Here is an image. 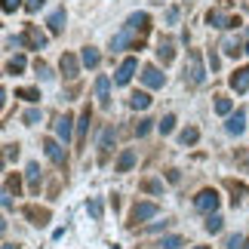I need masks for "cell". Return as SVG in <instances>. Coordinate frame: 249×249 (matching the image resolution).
Returning a JSON list of instances; mask_svg holds the SVG:
<instances>
[{"label": "cell", "instance_id": "1", "mask_svg": "<svg viewBox=\"0 0 249 249\" xmlns=\"http://www.w3.org/2000/svg\"><path fill=\"white\" fill-rule=\"evenodd\" d=\"M185 80L191 86H203L206 83V71H203V62H200V53L191 50L188 53V65H185Z\"/></svg>", "mask_w": 249, "mask_h": 249}, {"label": "cell", "instance_id": "2", "mask_svg": "<svg viewBox=\"0 0 249 249\" xmlns=\"http://www.w3.org/2000/svg\"><path fill=\"white\" fill-rule=\"evenodd\" d=\"M206 25L209 28H218V31H228V28H237V25H240V18L225 16L222 9H209V13H206Z\"/></svg>", "mask_w": 249, "mask_h": 249}, {"label": "cell", "instance_id": "3", "mask_svg": "<svg viewBox=\"0 0 249 249\" xmlns=\"http://www.w3.org/2000/svg\"><path fill=\"white\" fill-rule=\"evenodd\" d=\"M194 206L200 209V213H215V209H218V191L215 188H203L194 197Z\"/></svg>", "mask_w": 249, "mask_h": 249}, {"label": "cell", "instance_id": "4", "mask_svg": "<svg viewBox=\"0 0 249 249\" xmlns=\"http://www.w3.org/2000/svg\"><path fill=\"white\" fill-rule=\"evenodd\" d=\"M22 43L28 46V50H43V46H46V34H43L40 28H37V25H25Z\"/></svg>", "mask_w": 249, "mask_h": 249}, {"label": "cell", "instance_id": "5", "mask_svg": "<svg viewBox=\"0 0 249 249\" xmlns=\"http://www.w3.org/2000/svg\"><path fill=\"white\" fill-rule=\"evenodd\" d=\"M136 37H139V34L132 31L129 25H123V28H120V34H114V37H111V50H114V53L126 50V46H132V43H136Z\"/></svg>", "mask_w": 249, "mask_h": 249}, {"label": "cell", "instance_id": "6", "mask_svg": "<svg viewBox=\"0 0 249 249\" xmlns=\"http://www.w3.org/2000/svg\"><path fill=\"white\" fill-rule=\"evenodd\" d=\"M43 151H46V157H50L55 166H65V163H68V154H65V148L55 139H46L43 142Z\"/></svg>", "mask_w": 249, "mask_h": 249}, {"label": "cell", "instance_id": "7", "mask_svg": "<svg viewBox=\"0 0 249 249\" xmlns=\"http://www.w3.org/2000/svg\"><path fill=\"white\" fill-rule=\"evenodd\" d=\"M142 83H145L148 89H160V86L166 83V77L160 74V68H154V65H145V68H142Z\"/></svg>", "mask_w": 249, "mask_h": 249}, {"label": "cell", "instance_id": "8", "mask_svg": "<svg viewBox=\"0 0 249 249\" xmlns=\"http://www.w3.org/2000/svg\"><path fill=\"white\" fill-rule=\"evenodd\" d=\"M160 213L157 203H136V209H132L129 215V225H139V222H148V218H154Z\"/></svg>", "mask_w": 249, "mask_h": 249}, {"label": "cell", "instance_id": "9", "mask_svg": "<svg viewBox=\"0 0 249 249\" xmlns=\"http://www.w3.org/2000/svg\"><path fill=\"white\" fill-rule=\"evenodd\" d=\"M95 99H99L102 108H111V80L105 77V74L95 77Z\"/></svg>", "mask_w": 249, "mask_h": 249}, {"label": "cell", "instance_id": "10", "mask_svg": "<svg viewBox=\"0 0 249 249\" xmlns=\"http://www.w3.org/2000/svg\"><path fill=\"white\" fill-rule=\"evenodd\" d=\"M136 68H139L136 59H123V65L117 68V77H114V83H117V86H126V83L132 80V74H136Z\"/></svg>", "mask_w": 249, "mask_h": 249}, {"label": "cell", "instance_id": "11", "mask_svg": "<svg viewBox=\"0 0 249 249\" xmlns=\"http://www.w3.org/2000/svg\"><path fill=\"white\" fill-rule=\"evenodd\" d=\"M126 25L142 37V34H148V28H151V16H148V13H132V16L126 18Z\"/></svg>", "mask_w": 249, "mask_h": 249}, {"label": "cell", "instance_id": "12", "mask_svg": "<svg viewBox=\"0 0 249 249\" xmlns=\"http://www.w3.org/2000/svg\"><path fill=\"white\" fill-rule=\"evenodd\" d=\"M231 89H237V92H246L249 89V65H243V68H237L231 74Z\"/></svg>", "mask_w": 249, "mask_h": 249}, {"label": "cell", "instance_id": "13", "mask_svg": "<svg viewBox=\"0 0 249 249\" xmlns=\"http://www.w3.org/2000/svg\"><path fill=\"white\" fill-rule=\"evenodd\" d=\"M25 178H28V188H31V194H40V166H37V163H28Z\"/></svg>", "mask_w": 249, "mask_h": 249}, {"label": "cell", "instance_id": "14", "mask_svg": "<svg viewBox=\"0 0 249 249\" xmlns=\"http://www.w3.org/2000/svg\"><path fill=\"white\" fill-rule=\"evenodd\" d=\"M59 65H62V74H65V77H68V80H74V77H77V71H80V65H77V59H74V55H71V53H65Z\"/></svg>", "mask_w": 249, "mask_h": 249}, {"label": "cell", "instance_id": "15", "mask_svg": "<svg viewBox=\"0 0 249 249\" xmlns=\"http://www.w3.org/2000/svg\"><path fill=\"white\" fill-rule=\"evenodd\" d=\"M22 215H25V218H31L34 225H46V222H50V209H37V206H25V209H22Z\"/></svg>", "mask_w": 249, "mask_h": 249}, {"label": "cell", "instance_id": "16", "mask_svg": "<svg viewBox=\"0 0 249 249\" xmlns=\"http://www.w3.org/2000/svg\"><path fill=\"white\" fill-rule=\"evenodd\" d=\"M228 132H231V136H240V132L246 129V114L243 111H237V114H231V117H228Z\"/></svg>", "mask_w": 249, "mask_h": 249}, {"label": "cell", "instance_id": "17", "mask_svg": "<svg viewBox=\"0 0 249 249\" xmlns=\"http://www.w3.org/2000/svg\"><path fill=\"white\" fill-rule=\"evenodd\" d=\"M46 25H50L53 34H62L65 31V9H53L50 18H46Z\"/></svg>", "mask_w": 249, "mask_h": 249}, {"label": "cell", "instance_id": "18", "mask_svg": "<svg viewBox=\"0 0 249 249\" xmlns=\"http://www.w3.org/2000/svg\"><path fill=\"white\" fill-rule=\"evenodd\" d=\"M157 59L163 62V65H169L172 59H176V43H172V40H160V46H157Z\"/></svg>", "mask_w": 249, "mask_h": 249}, {"label": "cell", "instance_id": "19", "mask_svg": "<svg viewBox=\"0 0 249 249\" xmlns=\"http://www.w3.org/2000/svg\"><path fill=\"white\" fill-rule=\"evenodd\" d=\"M89 120H92V111H89V105L80 111V120H77V142L83 145V139H86V129H89Z\"/></svg>", "mask_w": 249, "mask_h": 249}, {"label": "cell", "instance_id": "20", "mask_svg": "<svg viewBox=\"0 0 249 249\" xmlns=\"http://www.w3.org/2000/svg\"><path fill=\"white\" fill-rule=\"evenodd\" d=\"M71 123H74V120L68 117V114L55 120V132H59V139L65 142V145H68V142H71Z\"/></svg>", "mask_w": 249, "mask_h": 249}, {"label": "cell", "instance_id": "21", "mask_svg": "<svg viewBox=\"0 0 249 249\" xmlns=\"http://www.w3.org/2000/svg\"><path fill=\"white\" fill-rule=\"evenodd\" d=\"M132 166H136V151L126 148V151H123V154L117 157V172H129Z\"/></svg>", "mask_w": 249, "mask_h": 249}, {"label": "cell", "instance_id": "22", "mask_svg": "<svg viewBox=\"0 0 249 249\" xmlns=\"http://www.w3.org/2000/svg\"><path fill=\"white\" fill-rule=\"evenodd\" d=\"M80 62L86 65V68H99L102 55H99V50H95V46H86V50H83V55H80Z\"/></svg>", "mask_w": 249, "mask_h": 249}, {"label": "cell", "instance_id": "23", "mask_svg": "<svg viewBox=\"0 0 249 249\" xmlns=\"http://www.w3.org/2000/svg\"><path fill=\"white\" fill-rule=\"evenodd\" d=\"M148 105H151V95H148V92H132V95H129V108H132V111H145Z\"/></svg>", "mask_w": 249, "mask_h": 249}, {"label": "cell", "instance_id": "24", "mask_svg": "<svg viewBox=\"0 0 249 249\" xmlns=\"http://www.w3.org/2000/svg\"><path fill=\"white\" fill-rule=\"evenodd\" d=\"M114 136H117V129H114V126H108V129L102 132V142H99V151H102V157L111 151V145H114Z\"/></svg>", "mask_w": 249, "mask_h": 249}, {"label": "cell", "instance_id": "25", "mask_svg": "<svg viewBox=\"0 0 249 249\" xmlns=\"http://www.w3.org/2000/svg\"><path fill=\"white\" fill-rule=\"evenodd\" d=\"M222 228H225V218L218 215V213H209V218H206V231H209V234H218Z\"/></svg>", "mask_w": 249, "mask_h": 249}, {"label": "cell", "instance_id": "26", "mask_svg": "<svg viewBox=\"0 0 249 249\" xmlns=\"http://www.w3.org/2000/svg\"><path fill=\"white\" fill-rule=\"evenodd\" d=\"M225 246H228V249H249V243H246L243 234H231V237L225 240Z\"/></svg>", "mask_w": 249, "mask_h": 249}, {"label": "cell", "instance_id": "27", "mask_svg": "<svg viewBox=\"0 0 249 249\" xmlns=\"http://www.w3.org/2000/svg\"><path fill=\"white\" fill-rule=\"evenodd\" d=\"M22 71H25V55H16L6 62V74H22Z\"/></svg>", "mask_w": 249, "mask_h": 249}, {"label": "cell", "instance_id": "28", "mask_svg": "<svg viewBox=\"0 0 249 249\" xmlns=\"http://www.w3.org/2000/svg\"><path fill=\"white\" fill-rule=\"evenodd\" d=\"M222 50H225L228 55H237V53H246V43H240V40H234V37H231V40H225Z\"/></svg>", "mask_w": 249, "mask_h": 249}, {"label": "cell", "instance_id": "29", "mask_svg": "<svg viewBox=\"0 0 249 249\" xmlns=\"http://www.w3.org/2000/svg\"><path fill=\"white\" fill-rule=\"evenodd\" d=\"M200 139V132L194 129V126H188V129H181V136H178V142L181 145H194V142Z\"/></svg>", "mask_w": 249, "mask_h": 249}, {"label": "cell", "instance_id": "30", "mask_svg": "<svg viewBox=\"0 0 249 249\" xmlns=\"http://www.w3.org/2000/svg\"><path fill=\"white\" fill-rule=\"evenodd\" d=\"M16 99H25V102H37L40 99V92L31 89V86H25V89H16Z\"/></svg>", "mask_w": 249, "mask_h": 249}, {"label": "cell", "instance_id": "31", "mask_svg": "<svg viewBox=\"0 0 249 249\" xmlns=\"http://www.w3.org/2000/svg\"><path fill=\"white\" fill-rule=\"evenodd\" d=\"M157 129H160V132H163V136H169V132H172V129H176V117H172V114H166V117H163V120H160V123H157Z\"/></svg>", "mask_w": 249, "mask_h": 249}, {"label": "cell", "instance_id": "32", "mask_svg": "<svg viewBox=\"0 0 249 249\" xmlns=\"http://www.w3.org/2000/svg\"><path fill=\"white\" fill-rule=\"evenodd\" d=\"M181 246H185L181 237H163V240H160V249H181Z\"/></svg>", "mask_w": 249, "mask_h": 249}, {"label": "cell", "instance_id": "33", "mask_svg": "<svg viewBox=\"0 0 249 249\" xmlns=\"http://www.w3.org/2000/svg\"><path fill=\"white\" fill-rule=\"evenodd\" d=\"M231 108H234L231 99H225V95H218V99H215V111L218 114H231Z\"/></svg>", "mask_w": 249, "mask_h": 249}, {"label": "cell", "instance_id": "34", "mask_svg": "<svg viewBox=\"0 0 249 249\" xmlns=\"http://www.w3.org/2000/svg\"><path fill=\"white\" fill-rule=\"evenodd\" d=\"M151 123H154V120H148V117H142L139 123H136V136L142 139V136H148V132H151Z\"/></svg>", "mask_w": 249, "mask_h": 249}, {"label": "cell", "instance_id": "35", "mask_svg": "<svg viewBox=\"0 0 249 249\" xmlns=\"http://www.w3.org/2000/svg\"><path fill=\"white\" fill-rule=\"evenodd\" d=\"M86 209H89V215L95 218V222L102 218V200H89V203H86Z\"/></svg>", "mask_w": 249, "mask_h": 249}, {"label": "cell", "instance_id": "36", "mask_svg": "<svg viewBox=\"0 0 249 249\" xmlns=\"http://www.w3.org/2000/svg\"><path fill=\"white\" fill-rule=\"evenodd\" d=\"M34 71H37V77H43V80H50V77H53L50 68H46V62H40V59L34 62Z\"/></svg>", "mask_w": 249, "mask_h": 249}, {"label": "cell", "instance_id": "37", "mask_svg": "<svg viewBox=\"0 0 249 249\" xmlns=\"http://www.w3.org/2000/svg\"><path fill=\"white\" fill-rule=\"evenodd\" d=\"M169 225H172V222H166V218H163V222H151V225L145 228V231H148V234H157V231H166Z\"/></svg>", "mask_w": 249, "mask_h": 249}, {"label": "cell", "instance_id": "38", "mask_svg": "<svg viewBox=\"0 0 249 249\" xmlns=\"http://www.w3.org/2000/svg\"><path fill=\"white\" fill-rule=\"evenodd\" d=\"M142 188H145V191H151V194H160V191H163V185H160V181H154V178L142 181Z\"/></svg>", "mask_w": 249, "mask_h": 249}, {"label": "cell", "instance_id": "39", "mask_svg": "<svg viewBox=\"0 0 249 249\" xmlns=\"http://www.w3.org/2000/svg\"><path fill=\"white\" fill-rule=\"evenodd\" d=\"M22 120L28 123V126H34V123L40 120V111H37V108H31V111H25V117H22Z\"/></svg>", "mask_w": 249, "mask_h": 249}, {"label": "cell", "instance_id": "40", "mask_svg": "<svg viewBox=\"0 0 249 249\" xmlns=\"http://www.w3.org/2000/svg\"><path fill=\"white\" fill-rule=\"evenodd\" d=\"M166 22H169V25H176V22H178V9H176V6H169V9H166Z\"/></svg>", "mask_w": 249, "mask_h": 249}, {"label": "cell", "instance_id": "41", "mask_svg": "<svg viewBox=\"0 0 249 249\" xmlns=\"http://www.w3.org/2000/svg\"><path fill=\"white\" fill-rule=\"evenodd\" d=\"M3 200H0V203H3V209H13V194H9V191L3 188V194H0Z\"/></svg>", "mask_w": 249, "mask_h": 249}, {"label": "cell", "instance_id": "42", "mask_svg": "<svg viewBox=\"0 0 249 249\" xmlns=\"http://www.w3.org/2000/svg\"><path fill=\"white\" fill-rule=\"evenodd\" d=\"M6 191H9V194L16 191V194H18V178H16V176H9V178H6Z\"/></svg>", "mask_w": 249, "mask_h": 249}, {"label": "cell", "instance_id": "43", "mask_svg": "<svg viewBox=\"0 0 249 249\" xmlns=\"http://www.w3.org/2000/svg\"><path fill=\"white\" fill-rule=\"evenodd\" d=\"M40 6H43V0H28V3H25V9H28V13H37Z\"/></svg>", "mask_w": 249, "mask_h": 249}, {"label": "cell", "instance_id": "44", "mask_svg": "<svg viewBox=\"0 0 249 249\" xmlns=\"http://www.w3.org/2000/svg\"><path fill=\"white\" fill-rule=\"evenodd\" d=\"M16 6H18V0H3V13H16Z\"/></svg>", "mask_w": 249, "mask_h": 249}, {"label": "cell", "instance_id": "45", "mask_svg": "<svg viewBox=\"0 0 249 249\" xmlns=\"http://www.w3.org/2000/svg\"><path fill=\"white\" fill-rule=\"evenodd\" d=\"M209 65H213V71H218V55H215V50H209Z\"/></svg>", "mask_w": 249, "mask_h": 249}, {"label": "cell", "instance_id": "46", "mask_svg": "<svg viewBox=\"0 0 249 249\" xmlns=\"http://www.w3.org/2000/svg\"><path fill=\"white\" fill-rule=\"evenodd\" d=\"M6 157H18V145H6Z\"/></svg>", "mask_w": 249, "mask_h": 249}, {"label": "cell", "instance_id": "47", "mask_svg": "<svg viewBox=\"0 0 249 249\" xmlns=\"http://www.w3.org/2000/svg\"><path fill=\"white\" fill-rule=\"evenodd\" d=\"M3 249H13V243H3Z\"/></svg>", "mask_w": 249, "mask_h": 249}, {"label": "cell", "instance_id": "48", "mask_svg": "<svg viewBox=\"0 0 249 249\" xmlns=\"http://www.w3.org/2000/svg\"><path fill=\"white\" fill-rule=\"evenodd\" d=\"M194 249H209V246H194Z\"/></svg>", "mask_w": 249, "mask_h": 249}, {"label": "cell", "instance_id": "49", "mask_svg": "<svg viewBox=\"0 0 249 249\" xmlns=\"http://www.w3.org/2000/svg\"><path fill=\"white\" fill-rule=\"evenodd\" d=\"M160 3H163V0H160Z\"/></svg>", "mask_w": 249, "mask_h": 249}]
</instances>
